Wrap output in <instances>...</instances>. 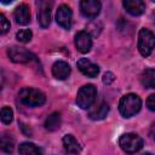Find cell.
Wrapping results in <instances>:
<instances>
[{"instance_id": "cell-1", "label": "cell", "mask_w": 155, "mask_h": 155, "mask_svg": "<svg viewBox=\"0 0 155 155\" xmlns=\"http://www.w3.org/2000/svg\"><path fill=\"white\" fill-rule=\"evenodd\" d=\"M142 108V99L134 94V93H128L125 94L119 103V110L124 117H131L136 115Z\"/></svg>"}, {"instance_id": "cell-2", "label": "cell", "mask_w": 155, "mask_h": 155, "mask_svg": "<svg viewBox=\"0 0 155 155\" xmlns=\"http://www.w3.org/2000/svg\"><path fill=\"white\" fill-rule=\"evenodd\" d=\"M18 98L22 104L28 105V107H40L46 101V97L41 91L36 88H31V87L22 88L18 93Z\"/></svg>"}, {"instance_id": "cell-3", "label": "cell", "mask_w": 155, "mask_h": 155, "mask_svg": "<svg viewBox=\"0 0 155 155\" xmlns=\"http://www.w3.org/2000/svg\"><path fill=\"white\" fill-rule=\"evenodd\" d=\"M155 48V34L149 29L142 28L138 33V50L143 57L151 54Z\"/></svg>"}, {"instance_id": "cell-4", "label": "cell", "mask_w": 155, "mask_h": 155, "mask_svg": "<svg viewBox=\"0 0 155 155\" xmlns=\"http://www.w3.org/2000/svg\"><path fill=\"white\" fill-rule=\"evenodd\" d=\"M96 97H97V88L91 84L84 85L82 87H80L76 94V104L81 109H87L93 104Z\"/></svg>"}, {"instance_id": "cell-5", "label": "cell", "mask_w": 155, "mask_h": 155, "mask_svg": "<svg viewBox=\"0 0 155 155\" xmlns=\"http://www.w3.org/2000/svg\"><path fill=\"white\" fill-rule=\"evenodd\" d=\"M119 145L127 154H134L143 148V139L136 133H125L119 139Z\"/></svg>"}, {"instance_id": "cell-6", "label": "cell", "mask_w": 155, "mask_h": 155, "mask_svg": "<svg viewBox=\"0 0 155 155\" xmlns=\"http://www.w3.org/2000/svg\"><path fill=\"white\" fill-rule=\"evenodd\" d=\"M7 54L10 57V59L15 63H29L30 61H33L35 57L33 53H30L29 51H27L25 48H21V47H10L7 50Z\"/></svg>"}, {"instance_id": "cell-7", "label": "cell", "mask_w": 155, "mask_h": 155, "mask_svg": "<svg viewBox=\"0 0 155 155\" xmlns=\"http://www.w3.org/2000/svg\"><path fill=\"white\" fill-rule=\"evenodd\" d=\"M56 21L62 28L70 29L71 22H73V11H71V8L65 4L61 5L57 10V13H56Z\"/></svg>"}, {"instance_id": "cell-8", "label": "cell", "mask_w": 155, "mask_h": 155, "mask_svg": "<svg viewBox=\"0 0 155 155\" xmlns=\"http://www.w3.org/2000/svg\"><path fill=\"white\" fill-rule=\"evenodd\" d=\"M38 22L42 28H47L51 22V7L52 2L50 1H39L38 2Z\"/></svg>"}, {"instance_id": "cell-9", "label": "cell", "mask_w": 155, "mask_h": 155, "mask_svg": "<svg viewBox=\"0 0 155 155\" xmlns=\"http://www.w3.org/2000/svg\"><path fill=\"white\" fill-rule=\"evenodd\" d=\"M101 2L98 0H82L80 2L81 13L87 18H96L101 12Z\"/></svg>"}, {"instance_id": "cell-10", "label": "cell", "mask_w": 155, "mask_h": 155, "mask_svg": "<svg viewBox=\"0 0 155 155\" xmlns=\"http://www.w3.org/2000/svg\"><path fill=\"white\" fill-rule=\"evenodd\" d=\"M75 46H76L78 51L81 52V53L90 52V50L92 47V38H91V35L85 30L79 31L75 35Z\"/></svg>"}, {"instance_id": "cell-11", "label": "cell", "mask_w": 155, "mask_h": 155, "mask_svg": "<svg viewBox=\"0 0 155 155\" xmlns=\"http://www.w3.org/2000/svg\"><path fill=\"white\" fill-rule=\"evenodd\" d=\"M76 65H78L79 70H80L84 75H86V76H88V78H96V76L98 75V73H99V67H98L97 64L92 63V62H91L90 59H87V58H80V59L78 61Z\"/></svg>"}, {"instance_id": "cell-12", "label": "cell", "mask_w": 155, "mask_h": 155, "mask_svg": "<svg viewBox=\"0 0 155 155\" xmlns=\"http://www.w3.org/2000/svg\"><path fill=\"white\" fill-rule=\"evenodd\" d=\"M15 19L18 24L21 25H25L30 22V8L27 4H21L15 8L13 12Z\"/></svg>"}, {"instance_id": "cell-13", "label": "cell", "mask_w": 155, "mask_h": 155, "mask_svg": "<svg viewBox=\"0 0 155 155\" xmlns=\"http://www.w3.org/2000/svg\"><path fill=\"white\" fill-rule=\"evenodd\" d=\"M122 5L132 16H140L145 11V4L142 0H124Z\"/></svg>"}, {"instance_id": "cell-14", "label": "cell", "mask_w": 155, "mask_h": 155, "mask_svg": "<svg viewBox=\"0 0 155 155\" xmlns=\"http://www.w3.org/2000/svg\"><path fill=\"white\" fill-rule=\"evenodd\" d=\"M52 75L58 80H64L70 75V65L64 61H57L52 65Z\"/></svg>"}, {"instance_id": "cell-15", "label": "cell", "mask_w": 155, "mask_h": 155, "mask_svg": "<svg viewBox=\"0 0 155 155\" xmlns=\"http://www.w3.org/2000/svg\"><path fill=\"white\" fill-rule=\"evenodd\" d=\"M63 145H64V149L70 154H79L81 151V147L79 142L73 134H65L63 137Z\"/></svg>"}, {"instance_id": "cell-16", "label": "cell", "mask_w": 155, "mask_h": 155, "mask_svg": "<svg viewBox=\"0 0 155 155\" xmlns=\"http://www.w3.org/2000/svg\"><path fill=\"white\" fill-rule=\"evenodd\" d=\"M140 82L145 88H155V69H144L140 74Z\"/></svg>"}, {"instance_id": "cell-17", "label": "cell", "mask_w": 155, "mask_h": 155, "mask_svg": "<svg viewBox=\"0 0 155 155\" xmlns=\"http://www.w3.org/2000/svg\"><path fill=\"white\" fill-rule=\"evenodd\" d=\"M18 153L21 155H42V150L34 143L23 142L18 147Z\"/></svg>"}, {"instance_id": "cell-18", "label": "cell", "mask_w": 155, "mask_h": 155, "mask_svg": "<svg viewBox=\"0 0 155 155\" xmlns=\"http://www.w3.org/2000/svg\"><path fill=\"white\" fill-rule=\"evenodd\" d=\"M108 113H109V105L107 103H102L97 108H94L93 110H91L90 114H88V116L92 120H102V119H104L107 116Z\"/></svg>"}, {"instance_id": "cell-19", "label": "cell", "mask_w": 155, "mask_h": 155, "mask_svg": "<svg viewBox=\"0 0 155 155\" xmlns=\"http://www.w3.org/2000/svg\"><path fill=\"white\" fill-rule=\"evenodd\" d=\"M45 128L48 131H56L57 128H59L61 126V114L59 113H52L51 115L47 116V119L45 120Z\"/></svg>"}, {"instance_id": "cell-20", "label": "cell", "mask_w": 155, "mask_h": 155, "mask_svg": "<svg viewBox=\"0 0 155 155\" xmlns=\"http://www.w3.org/2000/svg\"><path fill=\"white\" fill-rule=\"evenodd\" d=\"M0 148L2 151L5 153H11L15 148V139L10 134H2L1 136V139H0Z\"/></svg>"}, {"instance_id": "cell-21", "label": "cell", "mask_w": 155, "mask_h": 155, "mask_svg": "<svg viewBox=\"0 0 155 155\" xmlns=\"http://www.w3.org/2000/svg\"><path fill=\"white\" fill-rule=\"evenodd\" d=\"M31 36H33V33H31V30H29V29H22V30H19V31L16 34L17 40H18L19 42H23V44L29 42V41L31 40Z\"/></svg>"}, {"instance_id": "cell-22", "label": "cell", "mask_w": 155, "mask_h": 155, "mask_svg": "<svg viewBox=\"0 0 155 155\" xmlns=\"http://www.w3.org/2000/svg\"><path fill=\"white\" fill-rule=\"evenodd\" d=\"M0 117H1V121L4 124H6V125L11 124L12 120H13V111H12V109L8 108V107H2V109H1V116Z\"/></svg>"}, {"instance_id": "cell-23", "label": "cell", "mask_w": 155, "mask_h": 155, "mask_svg": "<svg viewBox=\"0 0 155 155\" xmlns=\"http://www.w3.org/2000/svg\"><path fill=\"white\" fill-rule=\"evenodd\" d=\"M8 29H10V22L2 13H0V34H5Z\"/></svg>"}, {"instance_id": "cell-24", "label": "cell", "mask_w": 155, "mask_h": 155, "mask_svg": "<svg viewBox=\"0 0 155 155\" xmlns=\"http://www.w3.org/2000/svg\"><path fill=\"white\" fill-rule=\"evenodd\" d=\"M114 80H115V76H114V74L110 73V71H107V73L103 75V82H104L105 85H110Z\"/></svg>"}, {"instance_id": "cell-25", "label": "cell", "mask_w": 155, "mask_h": 155, "mask_svg": "<svg viewBox=\"0 0 155 155\" xmlns=\"http://www.w3.org/2000/svg\"><path fill=\"white\" fill-rule=\"evenodd\" d=\"M147 107L151 110L155 111V94H150L147 99Z\"/></svg>"}, {"instance_id": "cell-26", "label": "cell", "mask_w": 155, "mask_h": 155, "mask_svg": "<svg viewBox=\"0 0 155 155\" xmlns=\"http://www.w3.org/2000/svg\"><path fill=\"white\" fill-rule=\"evenodd\" d=\"M142 155H153V154H151V153H149V151H145V153H143Z\"/></svg>"}, {"instance_id": "cell-27", "label": "cell", "mask_w": 155, "mask_h": 155, "mask_svg": "<svg viewBox=\"0 0 155 155\" xmlns=\"http://www.w3.org/2000/svg\"><path fill=\"white\" fill-rule=\"evenodd\" d=\"M154 21H155V12H154Z\"/></svg>"}]
</instances>
